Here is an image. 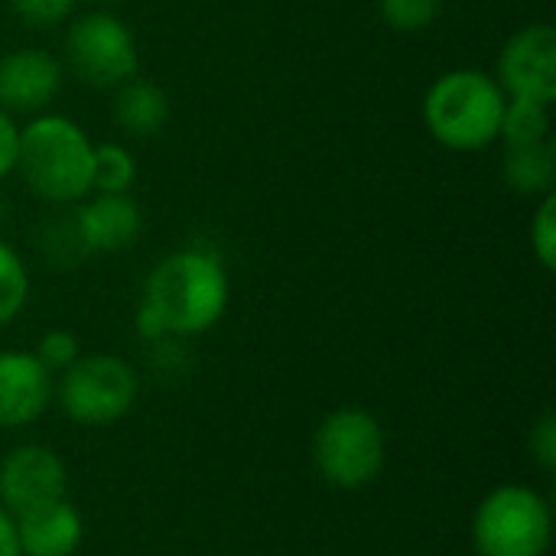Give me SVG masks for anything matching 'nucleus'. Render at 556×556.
I'll return each instance as SVG.
<instances>
[{"label":"nucleus","mask_w":556,"mask_h":556,"mask_svg":"<svg viewBox=\"0 0 556 556\" xmlns=\"http://www.w3.org/2000/svg\"><path fill=\"white\" fill-rule=\"evenodd\" d=\"M33 355L39 358V365H42L49 375H62L68 365L78 362L81 345H78L75 332H68V329H49V332L39 339V345H36Z\"/></svg>","instance_id":"obj_21"},{"label":"nucleus","mask_w":556,"mask_h":556,"mask_svg":"<svg viewBox=\"0 0 556 556\" xmlns=\"http://www.w3.org/2000/svg\"><path fill=\"white\" fill-rule=\"evenodd\" d=\"M0 556H23L16 538V518L7 508H0Z\"/></svg>","instance_id":"obj_25"},{"label":"nucleus","mask_w":556,"mask_h":556,"mask_svg":"<svg viewBox=\"0 0 556 556\" xmlns=\"http://www.w3.org/2000/svg\"><path fill=\"white\" fill-rule=\"evenodd\" d=\"M495 81L508 98H525L538 104H554L556 98V29L551 23H534L518 29L495 68Z\"/></svg>","instance_id":"obj_8"},{"label":"nucleus","mask_w":556,"mask_h":556,"mask_svg":"<svg viewBox=\"0 0 556 556\" xmlns=\"http://www.w3.org/2000/svg\"><path fill=\"white\" fill-rule=\"evenodd\" d=\"M137 391V371L124 358L91 352L78 355V362L62 371L55 394L68 420L85 427H108L130 414Z\"/></svg>","instance_id":"obj_6"},{"label":"nucleus","mask_w":556,"mask_h":556,"mask_svg":"<svg viewBox=\"0 0 556 556\" xmlns=\"http://www.w3.org/2000/svg\"><path fill=\"white\" fill-rule=\"evenodd\" d=\"M94 3H117V0H94Z\"/></svg>","instance_id":"obj_27"},{"label":"nucleus","mask_w":556,"mask_h":556,"mask_svg":"<svg viewBox=\"0 0 556 556\" xmlns=\"http://www.w3.org/2000/svg\"><path fill=\"white\" fill-rule=\"evenodd\" d=\"M65 65L85 85L121 88L140 72V46L121 16L91 10L65 33Z\"/></svg>","instance_id":"obj_7"},{"label":"nucleus","mask_w":556,"mask_h":556,"mask_svg":"<svg viewBox=\"0 0 556 556\" xmlns=\"http://www.w3.org/2000/svg\"><path fill=\"white\" fill-rule=\"evenodd\" d=\"M498 140H505L508 147L551 140V104H538V101H525V98H508L505 114H502Z\"/></svg>","instance_id":"obj_16"},{"label":"nucleus","mask_w":556,"mask_h":556,"mask_svg":"<svg viewBox=\"0 0 556 556\" xmlns=\"http://www.w3.org/2000/svg\"><path fill=\"white\" fill-rule=\"evenodd\" d=\"M62 91V62L46 49H16L0 59V108L7 114H42Z\"/></svg>","instance_id":"obj_11"},{"label":"nucleus","mask_w":556,"mask_h":556,"mask_svg":"<svg viewBox=\"0 0 556 556\" xmlns=\"http://www.w3.org/2000/svg\"><path fill=\"white\" fill-rule=\"evenodd\" d=\"M75 3L78 0H13V10L26 26L49 29V26H59L62 20H68Z\"/></svg>","instance_id":"obj_22"},{"label":"nucleus","mask_w":556,"mask_h":556,"mask_svg":"<svg viewBox=\"0 0 556 556\" xmlns=\"http://www.w3.org/2000/svg\"><path fill=\"white\" fill-rule=\"evenodd\" d=\"M381 20L397 29V33H424L430 29L440 13H443V0H378Z\"/></svg>","instance_id":"obj_19"},{"label":"nucleus","mask_w":556,"mask_h":556,"mask_svg":"<svg viewBox=\"0 0 556 556\" xmlns=\"http://www.w3.org/2000/svg\"><path fill=\"white\" fill-rule=\"evenodd\" d=\"M114 121L130 137H153L169 121V98L147 78H130L114 88Z\"/></svg>","instance_id":"obj_14"},{"label":"nucleus","mask_w":556,"mask_h":556,"mask_svg":"<svg viewBox=\"0 0 556 556\" xmlns=\"http://www.w3.org/2000/svg\"><path fill=\"white\" fill-rule=\"evenodd\" d=\"M508 94L495 75L482 68L443 72L424 98V124L430 137L456 153H476L498 140Z\"/></svg>","instance_id":"obj_3"},{"label":"nucleus","mask_w":556,"mask_h":556,"mask_svg":"<svg viewBox=\"0 0 556 556\" xmlns=\"http://www.w3.org/2000/svg\"><path fill=\"white\" fill-rule=\"evenodd\" d=\"M231 283L222 257L205 248H182L163 257L137 306V336L147 342L202 336L225 316Z\"/></svg>","instance_id":"obj_1"},{"label":"nucleus","mask_w":556,"mask_h":556,"mask_svg":"<svg viewBox=\"0 0 556 556\" xmlns=\"http://www.w3.org/2000/svg\"><path fill=\"white\" fill-rule=\"evenodd\" d=\"M502 173H505V182H508L518 195H531V199L551 195L556 182L554 140L508 147L505 163H502Z\"/></svg>","instance_id":"obj_15"},{"label":"nucleus","mask_w":556,"mask_h":556,"mask_svg":"<svg viewBox=\"0 0 556 556\" xmlns=\"http://www.w3.org/2000/svg\"><path fill=\"white\" fill-rule=\"evenodd\" d=\"M52 375L33 352H0V427H26L46 414Z\"/></svg>","instance_id":"obj_12"},{"label":"nucleus","mask_w":556,"mask_h":556,"mask_svg":"<svg viewBox=\"0 0 556 556\" xmlns=\"http://www.w3.org/2000/svg\"><path fill=\"white\" fill-rule=\"evenodd\" d=\"M137 182V160L124 143H94L91 160V192L124 195Z\"/></svg>","instance_id":"obj_17"},{"label":"nucleus","mask_w":556,"mask_h":556,"mask_svg":"<svg viewBox=\"0 0 556 556\" xmlns=\"http://www.w3.org/2000/svg\"><path fill=\"white\" fill-rule=\"evenodd\" d=\"M68 469L55 450L26 443L0 459V508L23 515L36 505L65 498Z\"/></svg>","instance_id":"obj_9"},{"label":"nucleus","mask_w":556,"mask_h":556,"mask_svg":"<svg viewBox=\"0 0 556 556\" xmlns=\"http://www.w3.org/2000/svg\"><path fill=\"white\" fill-rule=\"evenodd\" d=\"M13 518L23 556H72L85 541V521L68 498L36 505Z\"/></svg>","instance_id":"obj_13"},{"label":"nucleus","mask_w":556,"mask_h":556,"mask_svg":"<svg viewBox=\"0 0 556 556\" xmlns=\"http://www.w3.org/2000/svg\"><path fill=\"white\" fill-rule=\"evenodd\" d=\"M75 235L85 248V254H114L130 248L143 231V212L140 202L124 192H91L72 208Z\"/></svg>","instance_id":"obj_10"},{"label":"nucleus","mask_w":556,"mask_h":556,"mask_svg":"<svg viewBox=\"0 0 556 556\" xmlns=\"http://www.w3.org/2000/svg\"><path fill=\"white\" fill-rule=\"evenodd\" d=\"M388 459V440L375 414L362 407H339L332 410L313 437V463L319 476L342 489L358 492L368 489Z\"/></svg>","instance_id":"obj_5"},{"label":"nucleus","mask_w":556,"mask_h":556,"mask_svg":"<svg viewBox=\"0 0 556 556\" xmlns=\"http://www.w3.org/2000/svg\"><path fill=\"white\" fill-rule=\"evenodd\" d=\"M551 541V505L528 485L492 489L472 515V547L479 556H544Z\"/></svg>","instance_id":"obj_4"},{"label":"nucleus","mask_w":556,"mask_h":556,"mask_svg":"<svg viewBox=\"0 0 556 556\" xmlns=\"http://www.w3.org/2000/svg\"><path fill=\"white\" fill-rule=\"evenodd\" d=\"M26 296H29L26 264L7 241H0V326L20 316V309L26 306Z\"/></svg>","instance_id":"obj_18"},{"label":"nucleus","mask_w":556,"mask_h":556,"mask_svg":"<svg viewBox=\"0 0 556 556\" xmlns=\"http://www.w3.org/2000/svg\"><path fill=\"white\" fill-rule=\"evenodd\" d=\"M94 143L65 114H36L20 127L16 173L49 205H75L91 195Z\"/></svg>","instance_id":"obj_2"},{"label":"nucleus","mask_w":556,"mask_h":556,"mask_svg":"<svg viewBox=\"0 0 556 556\" xmlns=\"http://www.w3.org/2000/svg\"><path fill=\"white\" fill-rule=\"evenodd\" d=\"M531 453L541 463L544 472L556 469V417L544 414L534 427H531Z\"/></svg>","instance_id":"obj_23"},{"label":"nucleus","mask_w":556,"mask_h":556,"mask_svg":"<svg viewBox=\"0 0 556 556\" xmlns=\"http://www.w3.org/2000/svg\"><path fill=\"white\" fill-rule=\"evenodd\" d=\"M531 251L544 270H556V192L541 199L531 218Z\"/></svg>","instance_id":"obj_20"},{"label":"nucleus","mask_w":556,"mask_h":556,"mask_svg":"<svg viewBox=\"0 0 556 556\" xmlns=\"http://www.w3.org/2000/svg\"><path fill=\"white\" fill-rule=\"evenodd\" d=\"M16 147H20V127L13 114L0 108V179H7L16 169Z\"/></svg>","instance_id":"obj_24"},{"label":"nucleus","mask_w":556,"mask_h":556,"mask_svg":"<svg viewBox=\"0 0 556 556\" xmlns=\"http://www.w3.org/2000/svg\"><path fill=\"white\" fill-rule=\"evenodd\" d=\"M0 225H3V202H0Z\"/></svg>","instance_id":"obj_26"}]
</instances>
